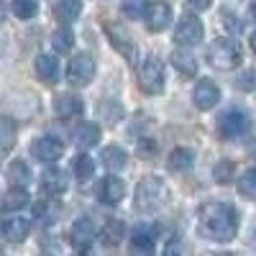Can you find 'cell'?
<instances>
[{"label":"cell","instance_id":"cell-23","mask_svg":"<svg viewBox=\"0 0 256 256\" xmlns=\"http://www.w3.org/2000/svg\"><path fill=\"white\" fill-rule=\"evenodd\" d=\"M123 233H126L123 220H118V218H108L98 236L102 238V244H105V246H118V244H120V238H123Z\"/></svg>","mask_w":256,"mask_h":256},{"label":"cell","instance_id":"cell-14","mask_svg":"<svg viewBox=\"0 0 256 256\" xmlns=\"http://www.w3.org/2000/svg\"><path fill=\"white\" fill-rule=\"evenodd\" d=\"M70 238H72V244L77 248H90L95 244V238H98V228H95V223L90 218H80L70 228Z\"/></svg>","mask_w":256,"mask_h":256},{"label":"cell","instance_id":"cell-15","mask_svg":"<svg viewBox=\"0 0 256 256\" xmlns=\"http://www.w3.org/2000/svg\"><path fill=\"white\" fill-rule=\"evenodd\" d=\"M105 31H108L110 44H113L128 62H134V56H136V44H134V38L128 36V31L120 28L118 24H105Z\"/></svg>","mask_w":256,"mask_h":256},{"label":"cell","instance_id":"cell-34","mask_svg":"<svg viewBox=\"0 0 256 256\" xmlns=\"http://www.w3.org/2000/svg\"><path fill=\"white\" fill-rule=\"evenodd\" d=\"M212 174H216V182L228 184L233 180V174H236V166H233V162H218L216 169H212Z\"/></svg>","mask_w":256,"mask_h":256},{"label":"cell","instance_id":"cell-37","mask_svg":"<svg viewBox=\"0 0 256 256\" xmlns=\"http://www.w3.org/2000/svg\"><path fill=\"white\" fill-rule=\"evenodd\" d=\"M223 18H226V24H228L230 34H238V31H241V20H233L230 13H223Z\"/></svg>","mask_w":256,"mask_h":256},{"label":"cell","instance_id":"cell-7","mask_svg":"<svg viewBox=\"0 0 256 256\" xmlns=\"http://www.w3.org/2000/svg\"><path fill=\"white\" fill-rule=\"evenodd\" d=\"M248 128V118L238 108H228L226 113L218 116V134L220 138H238Z\"/></svg>","mask_w":256,"mask_h":256},{"label":"cell","instance_id":"cell-12","mask_svg":"<svg viewBox=\"0 0 256 256\" xmlns=\"http://www.w3.org/2000/svg\"><path fill=\"white\" fill-rule=\"evenodd\" d=\"M144 20H146V28L148 31H164L169 24H172V8H169L164 0H156V3H148L146 6V13H144Z\"/></svg>","mask_w":256,"mask_h":256},{"label":"cell","instance_id":"cell-40","mask_svg":"<svg viewBox=\"0 0 256 256\" xmlns=\"http://www.w3.org/2000/svg\"><path fill=\"white\" fill-rule=\"evenodd\" d=\"M251 49H254V52H256V31H254V34H251Z\"/></svg>","mask_w":256,"mask_h":256},{"label":"cell","instance_id":"cell-22","mask_svg":"<svg viewBox=\"0 0 256 256\" xmlns=\"http://www.w3.org/2000/svg\"><path fill=\"white\" fill-rule=\"evenodd\" d=\"M126 162H128V154H126V148H123V146L110 144V146H105V148H102V164L108 166L110 172H120V169L126 166Z\"/></svg>","mask_w":256,"mask_h":256},{"label":"cell","instance_id":"cell-16","mask_svg":"<svg viewBox=\"0 0 256 256\" xmlns=\"http://www.w3.org/2000/svg\"><path fill=\"white\" fill-rule=\"evenodd\" d=\"M84 110V102L80 95H56L54 98V113L62 120H70V118H80Z\"/></svg>","mask_w":256,"mask_h":256},{"label":"cell","instance_id":"cell-25","mask_svg":"<svg viewBox=\"0 0 256 256\" xmlns=\"http://www.w3.org/2000/svg\"><path fill=\"white\" fill-rule=\"evenodd\" d=\"M172 64L177 67V72L184 74V77H195L198 74V59L192 56L190 52H184V49H177L172 54Z\"/></svg>","mask_w":256,"mask_h":256},{"label":"cell","instance_id":"cell-1","mask_svg":"<svg viewBox=\"0 0 256 256\" xmlns=\"http://www.w3.org/2000/svg\"><path fill=\"white\" fill-rule=\"evenodd\" d=\"M198 230L208 241L228 244L238 233V212L228 202H205L198 210Z\"/></svg>","mask_w":256,"mask_h":256},{"label":"cell","instance_id":"cell-19","mask_svg":"<svg viewBox=\"0 0 256 256\" xmlns=\"http://www.w3.org/2000/svg\"><path fill=\"white\" fill-rule=\"evenodd\" d=\"M192 164H195V152L187 146H177L169 152V159H166V166L172 169V172H187V169H192Z\"/></svg>","mask_w":256,"mask_h":256},{"label":"cell","instance_id":"cell-13","mask_svg":"<svg viewBox=\"0 0 256 256\" xmlns=\"http://www.w3.org/2000/svg\"><path fill=\"white\" fill-rule=\"evenodd\" d=\"M98 200L102 202V205H118L123 198H126V182L120 180V177H102L100 182H98Z\"/></svg>","mask_w":256,"mask_h":256},{"label":"cell","instance_id":"cell-38","mask_svg":"<svg viewBox=\"0 0 256 256\" xmlns=\"http://www.w3.org/2000/svg\"><path fill=\"white\" fill-rule=\"evenodd\" d=\"M187 3L195 8V10H208L212 6V0H187Z\"/></svg>","mask_w":256,"mask_h":256},{"label":"cell","instance_id":"cell-8","mask_svg":"<svg viewBox=\"0 0 256 256\" xmlns=\"http://www.w3.org/2000/svg\"><path fill=\"white\" fill-rule=\"evenodd\" d=\"M31 156L36 162H44V164H54L64 156V144L54 136H41L31 144Z\"/></svg>","mask_w":256,"mask_h":256},{"label":"cell","instance_id":"cell-39","mask_svg":"<svg viewBox=\"0 0 256 256\" xmlns=\"http://www.w3.org/2000/svg\"><path fill=\"white\" fill-rule=\"evenodd\" d=\"M248 244H251V246L256 248V226H254V230L248 233Z\"/></svg>","mask_w":256,"mask_h":256},{"label":"cell","instance_id":"cell-27","mask_svg":"<svg viewBox=\"0 0 256 256\" xmlns=\"http://www.w3.org/2000/svg\"><path fill=\"white\" fill-rule=\"evenodd\" d=\"M52 46H54L56 54H70L72 46H74V34H72L67 26H64V28H56V31L52 34Z\"/></svg>","mask_w":256,"mask_h":256},{"label":"cell","instance_id":"cell-17","mask_svg":"<svg viewBox=\"0 0 256 256\" xmlns=\"http://www.w3.org/2000/svg\"><path fill=\"white\" fill-rule=\"evenodd\" d=\"M36 74L41 82H46V84H54L59 80V62L54 54H38L36 56Z\"/></svg>","mask_w":256,"mask_h":256},{"label":"cell","instance_id":"cell-35","mask_svg":"<svg viewBox=\"0 0 256 256\" xmlns=\"http://www.w3.org/2000/svg\"><path fill=\"white\" fill-rule=\"evenodd\" d=\"M100 110H102V118H105V123H118V120L123 118V108H120L118 102H105Z\"/></svg>","mask_w":256,"mask_h":256},{"label":"cell","instance_id":"cell-32","mask_svg":"<svg viewBox=\"0 0 256 256\" xmlns=\"http://www.w3.org/2000/svg\"><path fill=\"white\" fill-rule=\"evenodd\" d=\"M238 192L248 200H256V169H248L238 177Z\"/></svg>","mask_w":256,"mask_h":256},{"label":"cell","instance_id":"cell-36","mask_svg":"<svg viewBox=\"0 0 256 256\" xmlns=\"http://www.w3.org/2000/svg\"><path fill=\"white\" fill-rule=\"evenodd\" d=\"M162 256H182V244H180V238L166 241V246H164V254H162Z\"/></svg>","mask_w":256,"mask_h":256},{"label":"cell","instance_id":"cell-29","mask_svg":"<svg viewBox=\"0 0 256 256\" xmlns=\"http://www.w3.org/2000/svg\"><path fill=\"white\" fill-rule=\"evenodd\" d=\"M16 120L13 118H8V116H0V148H10L13 144H16Z\"/></svg>","mask_w":256,"mask_h":256},{"label":"cell","instance_id":"cell-30","mask_svg":"<svg viewBox=\"0 0 256 256\" xmlns=\"http://www.w3.org/2000/svg\"><path fill=\"white\" fill-rule=\"evenodd\" d=\"M8 177H10V182H13L16 187H24V184L31 182V169H28L26 162H13V164L8 166Z\"/></svg>","mask_w":256,"mask_h":256},{"label":"cell","instance_id":"cell-11","mask_svg":"<svg viewBox=\"0 0 256 256\" xmlns=\"http://www.w3.org/2000/svg\"><path fill=\"white\" fill-rule=\"evenodd\" d=\"M67 187H70V177H67L64 169H59V166L44 169V174H41V192H44V195L59 198V195L67 192Z\"/></svg>","mask_w":256,"mask_h":256},{"label":"cell","instance_id":"cell-28","mask_svg":"<svg viewBox=\"0 0 256 256\" xmlns=\"http://www.w3.org/2000/svg\"><path fill=\"white\" fill-rule=\"evenodd\" d=\"M59 212H62V205L54 202V198H52V200H46V202H38L36 210H34V216H36L41 223H54V220H59Z\"/></svg>","mask_w":256,"mask_h":256},{"label":"cell","instance_id":"cell-26","mask_svg":"<svg viewBox=\"0 0 256 256\" xmlns=\"http://www.w3.org/2000/svg\"><path fill=\"white\" fill-rule=\"evenodd\" d=\"M72 172H74V177H77L80 182L92 180V177H95V159L88 156V154H77V156L72 159Z\"/></svg>","mask_w":256,"mask_h":256},{"label":"cell","instance_id":"cell-31","mask_svg":"<svg viewBox=\"0 0 256 256\" xmlns=\"http://www.w3.org/2000/svg\"><path fill=\"white\" fill-rule=\"evenodd\" d=\"M10 13L16 18H20V20H28V18H34L38 13V3H36V0H13V3H10Z\"/></svg>","mask_w":256,"mask_h":256},{"label":"cell","instance_id":"cell-10","mask_svg":"<svg viewBox=\"0 0 256 256\" xmlns=\"http://www.w3.org/2000/svg\"><path fill=\"white\" fill-rule=\"evenodd\" d=\"M220 100V88L212 80H198L195 90H192V102L198 110H212Z\"/></svg>","mask_w":256,"mask_h":256},{"label":"cell","instance_id":"cell-3","mask_svg":"<svg viewBox=\"0 0 256 256\" xmlns=\"http://www.w3.org/2000/svg\"><path fill=\"white\" fill-rule=\"evenodd\" d=\"M166 198H169V190H166L164 180L144 177L136 187V200L134 202H136V210H141V212H154L166 202Z\"/></svg>","mask_w":256,"mask_h":256},{"label":"cell","instance_id":"cell-33","mask_svg":"<svg viewBox=\"0 0 256 256\" xmlns=\"http://www.w3.org/2000/svg\"><path fill=\"white\" fill-rule=\"evenodd\" d=\"M146 6H148V0H120V10L128 18H141L146 13Z\"/></svg>","mask_w":256,"mask_h":256},{"label":"cell","instance_id":"cell-5","mask_svg":"<svg viewBox=\"0 0 256 256\" xmlns=\"http://www.w3.org/2000/svg\"><path fill=\"white\" fill-rule=\"evenodd\" d=\"M95 70L98 64L90 54H74L67 64V82L72 84V88H84V84H90L92 77H95Z\"/></svg>","mask_w":256,"mask_h":256},{"label":"cell","instance_id":"cell-21","mask_svg":"<svg viewBox=\"0 0 256 256\" xmlns=\"http://www.w3.org/2000/svg\"><path fill=\"white\" fill-rule=\"evenodd\" d=\"M28 202H31L28 190L26 187H13V190L6 192V198H3V210L6 212H16V210H24Z\"/></svg>","mask_w":256,"mask_h":256},{"label":"cell","instance_id":"cell-6","mask_svg":"<svg viewBox=\"0 0 256 256\" xmlns=\"http://www.w3.org/2000/svg\"><path fill=\"white\" fill-rule=\"evenodd\" d=\"M205 36V26L198 16H182L174 28V41L180 46H198Z\"/></svg>","mask_w":256,"mask_h":256},{"label":"cell","instance_id":"cell-2","mask_svg":"<svg viewBox=\"0 0 256 256\" xmlns=\"http://www.w3.org/2000/svg\"><path fill=\"white\" fill-rule=\"evenodd\" d=\"M205 56H208L210 67L218 70V72H233V70H238V64L244 59L241 56V46L233 38H216L208 46Z\"/></svg>","mask_w":256,"mask_h":256},{"label":"cell","instance_id":"cell-41","mask_svg":"<svg viewBox=\"0 0 256 256\" xmlns=\"http://www.w3.org/2000/svg\"><path fill=\"white\" fill-rule=\"evenodd\" d=\"M251 16L256 18V0H254V3H251Z\"/></svg>","mask_w":256,"mask_h":256},{"label":"cell","instance_id":"cell-20","mask_svg":"<svg viewBox=\"0 0 256 256\" xmlns=\"http://www.w3.org/2000/svg\"><path fill=\"white\" fill-rule=\"evenodd\" d=\"M82 13V0H59L54 6V18L59 20L62 26H70L80 18Z\"/></svg>","mask_w":256,"mask_h":256},{"label":"cell","instance_id":"cell-24","mask_svg":"<svg viewBox=\"0 0 256 256\" xmlns=\"http://www.w3.org/2000/svg\"><path fill=\"white\" fill-rule=\"evenodd\" d=\"M74 141L82 146V148H90L100 141V126L98 123H80L74 128Z\"/></svg>","mask_w":256,"mask_h":256},{"label":"cell","instance_id":"cell-18","mask_svg":"<svg viewBox=\"0 0 256 256\" xmlns=\"http://www.w3.org/2000/svg\"><path fill=\"white\" fill-rule=\"evenodd\" d=\"M28 230H31V220H28V218H8V220L3 223V236H6V241H10V244L26 241Z\"/></svg>","mask_w":256,"mask_h":256},{"label":"cell","instance_id":"cell-9","mask_svg":"<svg viewBox=\"0 0 256 256\" xmlns=\"http://www.w3.org/2000/svg\"><path fill=\"white\" fill-rule=\"evenodd\" d=\"M154 238H156V230L146 223H138L131 233V248H128V254L131 256H154V248H156Z\"/></svg>","mask_w":256,"mask_h":256},{"label":"cell","instance_id":"cell-4","mask_svg":"<svg viewBox=\"0 0 256 256\" xmlns=\"http://www.w3.org/2000/svg\"><path fill=\"white\" fill-rule=\"evenodd\" d=\"M138 82H141V90L146 95H159L164 90V62L156 56V54H148L141 64V74H138Z\"/></svg>","mask_w":256,"mask_h":256}]
</instances>
